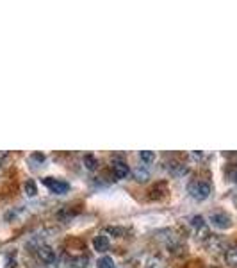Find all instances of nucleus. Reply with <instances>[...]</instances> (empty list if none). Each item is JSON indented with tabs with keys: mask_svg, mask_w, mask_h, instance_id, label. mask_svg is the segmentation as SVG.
<instances>
[{
	"mask_svg": "<svg viewBox=\"0 0 237 268\" xmlns=\"http://www.w3.org/2000/svg\"><path fill=\"white\" fill-rule=\"evenodd\" d=\"M43 184L56 195H64L68 190H70V184H68L66 181L54 179V177H45V179H43Z\"/></svg>",
	"mask_w": 237,
	"mask_h": 268,
	"instance_id": "2",
	"label": "nucleus"
},
{
	"mask_svg": "<svg viewBox=\"0 0 237 268\" xmlns=\"http://www.w3.org/2000/svg\"><path fill=\"white\" fill-rule=\"evenodd\" d=\"M93 247L98 252H107L109 251V238H107L106 234H98V236H95V240H93Z\"/></svg>",
	"mask_w": 237,
	"mask_h": 268,
	"instance_id": "6",
	"label": "nucleus"
},
{
	"mask_svg": "<svg viewBox=\"0 0 237 268\" xmlns=\"http://www.w3.org/2000/svg\"><path fill=\"white\" fill-rule=\"evenodd\" d=\"M123 268H136V266H134V265H130V263H128V265H125Z\"/></svg>",
	"mask_w": 237,
	"mask_h": 268,
	"instance_id": "17",
	"label": "nucleus"
},
{
	"mask_svg": "<svg viewBox=\"0 0 237 268\" xmlns=\"http://www.w3.org/2000/svg\"><path fill=\"white\" fill-rule=\"evenodd\" d=\"M227 177H228V181H232V183H237V163H234V165L228 166Z\"/></svg>",
	"mask_w": 237,
	"mask_h": 268,
	"instance_id": "12",
	"label": "nucleus"
},
{
	"mask_svg": "<svg viewBox=\"0 0 237 268\" xmlns=\"http://www.w3.org/2000/svg\"><path fill=\"white\" fill-rule=\"evenodd\" d=\"M96 266L98 268H116V265H114L113 258H109V256H103V258L98 259V263H96Z\"/></svg>",
	"mask_w": 237,
	"mask_h": 268,
	"instance_id": "9",
	"label": "nucleus"
},
{
	"mask_svg": "<svg viewBox=\"0 0 237 268\" xmlns=\"http://www.w3.org/2000/svg\"><path fill=\"white\" fill-rule=\"evenodd\" d=\"M84 165H86V168H88V170H95L98 163H96V159L93 158V155H86V158H84Z\"/></svg>",
	"mask_w": 237,
	"mask_h": 268,
	"instance_id": "13",
	"label": "nucleus"
},
{
	"mask_svg": "<svg viewBox=\"0 0 237 268\" xmlns=\"http://www.w3.org/2000/svg\"><path fill=\"white\" fill-rule=\"evenodd\" d=\"M209 220H210V224H213L214 227H218V229H228V227L232 226V218L223 211L210 213Z\"/></svg>",
	"mask_w": 237,
	"mask_h": 268,
	"instance_id": "3",
	"label": "nucleus"
},
{
	"mask_svg": "<svg viewBox=\"0 0 237 268\" xmlns=\"http://www.w3.org/2000/svg\"><path fill=\"white\" fill-rule=\"evenodd\" d=\"M113 172H114V177H116V179H127L130 170H128L127 163L116 159V161H113Z\"/></svg>",
	"mask_w": 237,
	"mask_h": 268,
	"instance_id": "5",
	"label": "nucleus"
},
{
	"mask_svg": "<svg viewBox=\"0 0 237 268\" xmlns=\"http://www.w3.org/2000/svg\"><path fill=\"white\" fill-rule=\"evenodd\" d=\"M25 193H27V197H36L38 190H36L34 181H27V183H25Z\"/></svg>",
	"mask_w": 237,
	"mask_h": 268,
	"instance_id": "11",
	"label": "nucleus"
},
{
	"mask_svg": "<svg viewBox=\"0 0 237 268\" xmlns=\"http://www.w3.org/2000/svg\"><path fill=\"white\" fill-rule=\"evenodd\" d=\"M210 191H213V188H210V184L205 183V181H193L188 186V193L191 195L195 200H205V198H209Z\"/></svg>",
	"mask_w": 237,
	"mask_h": 268,
	"instance_id": "1",
	"label": "nucleus"
},
{
	"mask_svg": "<svg viewBox=\"0 0 237 268\" xmlns=\"http://www.w3.org/2000/svg\"><path fill=\"white\" fill-rule=\"evenodd\" d=\"M134 179L138 181V183H146V181L150 179V173L146 172L145 168H136L134 170Z\"/></svg>",
	"mask_w": 237,
	"mask_h": 268,
	"instance_id": "8",
	"label": "nucleus"
},
{
	"mask_svg": "<svg viewBox=\"0 0 237 268\" xmlns=\"http://www.w3.org/2000/svg\"><path fill=\"white\" fill-rule=\"evenodd\" d=\"M146 268H161V263H159V261H153V259H152V261L148 263V266H146Z\"/></svg>",
	"mask_w": 237,
	"mask_h": 268,
	"instance_id": "15",
	"label": "nucleus"
},
{
	"mask_svg": "<svg viewBox=\"0 0 237 268\" xmlns=\"http://www.w3.org/2000/svg\"><path fill=\"white\" fill-rule=\"evenodd\" d=\"M38 256L41 261H45L46 265H52V263H56V251H54L50 245H39L38 247Z\"/></svg>",
	"mask_w": 237,
	"mask_h": 268,
	"instance_id": "4",
	"label": "nucleus"
},
{
	"mask_svg": "<svg viewBox=\"0 0 237 268\" xmlns=\"http://www.w3.org/2000/svg\"><path fill=\"white\" fill-rule=\"evenodd\" d=\"M171 173H173V175H177V177L178 175H184V173H188V168H186L184 165H178V163H177V165L171 168Z\"/></svg>",
	"mask_w": 237,
	"mask_h": 268,
	"instance_id": "14",
	"label": "nucleus"
},
{
	"mask_svg": "<svg viewBox=\"0 0 237 268\" xmlns=\"http://www.w3.org/2000/svg\"><path fill=\"white\" fill-rule=\"evenodd\" d=\"M225 261H227V265H230V266H237V245L228 249L227 254H225Z\"/></svg>",
	"mask_w": 237,
	"mask_h": 268,
	"instance_id": "7",
	"label": "nucleus"
},
{
	"mask_svg": "<svg viewBox=\"0 0 237 268\" xmlns=\"http://www.w3.org/2000/svg\"><path fill=\"white\" fill-rule=\"evenodd\" d=\"M6 158V152H0V165H2V159Z\"/></svg>",
	"mask_w": 237,
	"mask_h": 268,
	"instance_id": "16",
	"label": "nucleus"
},
{
	"mask_svg": "<svg viewBox=\"0 0 237 268\" xmlns=\"http://www.w3.org/2000/svg\"><path fill=\"white\" fill-rule=\"evenodd\" d=\"M139 158H141L143 161L146 163V165H150V163L155 161V154H153L152 150H141V152H139Z\"/></svg>",
	"mask_w": 237,
	"mask_h": 268,
	"instance_id": "10",
	"label": "nucleus"
}]
</instances>
